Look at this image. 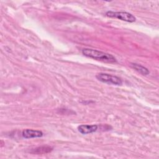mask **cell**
Segmentation results:
<instances>
[{"label":"cell","instance_id":"obj_1","mask_svg":"<svg viewBox=\"0 0 159 159\" xmlns=\"http://www.w3.org/2000/svg\"><path fill=\"white\" fill-rule=\"evenodd\" d=\"M81 52L83 55L96 60L106 63H115L117 61L116 58L112 55L98 50L85 48L82 50Z\"/></svg>","mask_w":159,"mask_h":159},{"label":"cell","instance_id":"obj_6","mask_svg":"<svg viewBox=\"0 0 159 159\" xmlns=\"http://www.w3.org/2000/svg\"><path fill=\"white\" fill-rule=\"evenodd\" d=\"M53 148L50 147V146H42L39 147L35 148H34L32 150H31V153L33 154H45L50 153L52 151Z\"/></svg>","mask_w":159,"mask_h":159},{"label":"cell","instance_id":"obj_3","mask_svg":"<svg viewBox=\"0 0 159 159\" xmlns=\"http://www.w3.org/2000/svg\"><path fill=\"white\" fill-rule=\"evenodd\" d=\"M106 16L109 17L116 18L128 22H134L136 20L135 17L133 14L127 12H114L110 11L106 12Z\"/></svg>","mask_w":159,"mask_h":159},{"label":"cell","instance_id":"obj_7","mask_svg":"<svg viewBox=\"0 0 159 159\" xmlns=\"http://www.w3.org/2000/svg\"><path fill=\"white\" fill-rule=\"evenodd\" d=\"M130 66L134 69L137 72H139V73L142 74V75H147L150 73L149 70L145 66H142V65L138 64V63H132Z\"/></svg>","mask_w":159,"mask_h":159},{"label":"cell","instance_id":"obj_4","mask_svg":"<svg viewBox=\"0 0 159 159\" xmlns=\"http://www.w3.org/2000/svg\"><path fill=\"white\" fill-rule=\"evenodd\" d=\"M22 135L25 139H32L42 137L43 133L41 130H33V129H24L22 132Z\"/></svg>","mask_w":159,"mask_h":159},{"label":"cell","instance_id":"obj_5","mask_svg":"<svg viewBox=\"0 0 159 159\" xmlns=\"http://www.w3.org/2000/svg\"><path fill=\"white\" fill-rule=\"evenodd\" d=\"M98 125H80L78 127L79 132L81 134H88L96 132L98 130Z\"/></svg>","mask_w":159,"mask_h":159},{"label":"cell","instance_id":"obj_2","mask_svg":"<svg viewBox=\"0 0 159 159\" xmlns=\"http://www.w3.org/2000/svg\"><path fill=\"white\" fill-rule=\"evenodd\" d=\"M96 78L99 81L104 83L114 84V85H121L122 84V80L120 78L104 73H99L96 75Z\"/></svg>","mask_w":159,"mask_h":159}]
</instances>
